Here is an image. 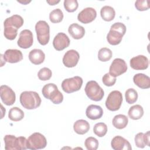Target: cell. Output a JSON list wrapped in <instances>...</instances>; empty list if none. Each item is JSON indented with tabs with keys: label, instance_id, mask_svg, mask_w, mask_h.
<instances>
[{
	"label": "cell",
	"instance_id": "8fae6325",
	"mask_svg": "<svg viewBox=\"0 0 150 150\" xmlns=\"http://www.w3.org/2000/svg\"><path fill=\"white\" fill-rule=\"evenodd\" d=\"M1 98L5 105H11L16 100V96L12 89L6 85H2L0 87Z\"/></svg>",
	"mask_w": 150,
	"mask_h": 150
},
{
	"label": "cell",
	"instance_id": "3957f363",
	"mask_svg": "<svg viewBox=\"0 0 150 150\" xmlns=\"http://www.w3.org/2000/svg\"><path fill=\"white\" fill-rule=\"evenodd\" d=\"M43 96L49 99L53 104H59L63 100L62 93L58 90L57 86L53 83H48L45 85L42 90Z\"/></svg>",
	"mask_w": 150,
	"mask_h": 150
},
{
	"label": "cell",
	"instance_id": "ab89813d",
	"mask_svg": "<svg viewBox=\"0 0 150 150\" xmlns=\"http://www.w3.org/2000/svg\"><path fill=\"white\" fill-rule=\"evenodd\" d=\"M46 2L50 5H54L55 4L59 3L60 2V1H47Z\"/></svg>",
	"mask_w": 150,
	"mask_h": 150
},
{
	"label": "cell",
	"instance_id": "ac0fdd59",
	"mask_svg": "<svg viewBox=\"0 0 150 150\" xmlns=\"http://www.w3.org/2000/svg\"><path fill=\"white\" fill-rule=\"evenodd\" d=\"M3 57L5 62L10 63H15L21 62L23 59V54L21 50L18 49H8L6 50Z\"/></svg>",
	"mask_w": 150,
	"mask_h": 150
},
{
	"label": "cell",
	"instance_id": "7a4b0ae2",
	"mask_svg": "<svg viewBox=\"0 0 150 150\" xmlns=\"http://www.w3.org/2000/svg\"><path fill=\"white\" fill-rule=\"evenodd\" d=\"M126 32V26L121 22H115L111 26L107 35V40L111 45H117L122 40Z\"/></svg>",
	"mask_w": 150,
	"mask_h": 150
},
{
	"label": "cell",
	"instance_id": "83f0119b",
	"mask_svg": "<svg viewBox=\"0 0 150 150\" xmlns=\"http://www.w3.org/2000/svg\"><path fill=\"white\" fill-rule=\"evenodd\" d=\"M128 114L131 119L137 120L140 119L143 116L144 109L141 105L137 104L129 108Z\"/></svg>",
	"mask_w": 150,
	"mask_h": 150
},
{
	"label": "cell",
	"instance_id": "44dd1931",
	"mask_svg": "<svg viewBox=\"0 0 150 150\" xmlns=\"http://www.w3.org/2000/svg\"><path fill=\"white\" fill-rule=\"evenodd\" d=\"M150 134L149 131H147L146 133L139 132L138 133L134 138L135 145L139 148H144L145 145L150 146Z\"/></svg>",
	"mask_w": 150,
	"mask_h": 150
},
{
	"label": "cell",
	"instance_id": "4316f807",
	"mask_svg": "<svg viewBox=\"0 0 150 150\" xmlns=\"http://www.w3.org/2000/svg\"><path fill=\"white\" fill-rule=\"evenodd\" d=\"M100 15L103 20L110 22L114 19L115 12L114 9L110 6H104L100 10Z\"/></svg>",
	"mask_w": 150,
	"mask_h": 150
},
{
	"label": "cell",
	"instance_id": "9a60e30c",
	"mask_svg": "<svg viewBox=\"0 0 150 150\" xmlns=\"http://www.w3.org/2000/svg\"><path fill=\"white\" fill-rule=\"evenodd\" d=\"M70 42L69 37L64 33L60 32L54 38L53 45L56 50L60 51L67 47L70 45Z\"/></svg>",
	"mask_w": 150,
	"mask_h": 150
},
{
	"label": "cell",
	"instance_id": "f546056e",
	"mask_svg": "<svg viewBox=\"0 0 150 150\" xmlns=\"http://www.w3.org/2000/svg\"><path fill=\"white\" fill-rule=\"evenodd\" d=\"M63 19V13L61 9L57 8L50 12L49 14V19L53 23H59Z\"/></svg>",
	"mask_w": 150,
	"mask_h": 150
},
{
	"label": "cell",
	"instance_id": "52a82bcc",
	"mask_svg": "<svg viewBox=\"0 0 150 150\" xmlns=\"http://www.w3.org/2000/svg\"><path fill=\"white\" fill-rule=\"evenodd\" d=\"M47 145V140L45 137L39 132H35L27 139L26 146L29 149L35 150L43 149Z\"/></svg>",
	"mask_w": 150,
	"mask_h": 150
},
{
	"label": "cell",
	"instance_id": "603a6c76",
	"mask_svg": "<svg viewBox=\"0 0 150 150\" xmlns=\"http://www.w3.org/2000/svg\"><path fill=\"white\" fill-rule=\"evenodd\" d=\"M68 32L74 39H81L85 35L84 28L76 23H72L69 26Z\"/></svg>",
	"mask_w": 150,
	"mask_h": 150
},
{
	"label": "cell",
	"instance_id": "484cf974",
	"mask_svg": "<svg viewBox=\"0 0 150 150\" xmlns=\"http://www.w3.org/2000/svg\"><path fill=\"white\" fill-rule=\"evenodd\" d=\"M113 126L119 129L125 128L128 123V117L123 114H118L114 116L112 121Z\"/></svg>",
	"mask_w": 150,
	"mask_h": 150
},
{
	"label": "cell",
	"instance_id": "277c9868",
	"mask_svg": "<svg viewBox=\"0 0 150 150\" xmlns=\"http://www.w3.org/2000/svg\"><path fill=\"white\" fill-rule=\"evenodd\" d=\"M6 150H22L27 148V139L24 137H16L12 135H6L4 138Z\"/></svg>",
	"mask_w": 150,
	"mask_h": 150
},
{
	"label": "cell",
	"instance_id": "f1b7e54d",
	"mask_svg": "<svg viewBox=\"0 0 150 150\" xmlns=\"http://www.w3.org/2000/svg\"><path fill=\"white\" fill-rule=\"evenodd\" d=\"M8 117L13 121H19L23 118L24 112L21 108L15 107L9 110Z\"/></svg>",
	"mask_w": 150,
	"mask_h": 150
},
{
	"label": "cell",
	"instance_id": "ffe728a7",
	"mask_svg": "<svg viewBox=\"0 0 150 150\" xmlns=\"http://www.w3.org/2000/svg\"><path fill=\"white\" fill-rule=\"evenodd\" d=\"M133 81L141 88L146 89L150 87V78L144 73H138L134 75Z\"/></svg>",
	"mask_w": 150,
	"mask_h": 150
},
{
	"label": "cell",
	"instance_id": "e0dca14e",
	"mask_svg": "<svg viewBox=\"0 0 150 150\" xmlns=\"http://www.w3.org/2000/svg\"><path fill=\"white\" fill-rule=\"evenodd\" d=\"M111 147L114 150H131L130 143L121 136L114 137L111 142Z\"/></svg>",
	"mask_w": 150,
	"mask_h": 150
},
{
	"label": "cell",
	"instance_id": "30bf717a",
	"mask_svg": "<svg viewBox=\"0 0 150 150\" xmlns=\"http://www.w3.org/2000/svg\"><path fill=\"white\" fill-rule=\"evenodd\" d=\"M127 70V65L124 60L120 58L115 59L111 63L109 73L114 77H117L125 73Z\"/></svg>",
	"mask_w": 150,
	"mask_h": 150
},
{
	"label": "cell",
	"instance_id": "6da1fadb",
	"mask_svg": "<svg viewBox=\"0 0 150 150\" xmlns=\"http://www.w3.org/2000/svg\"><path fill=\"white\" fill-rule=\"evenodd\" d=\"M20 103L25 108L33 110L40 105L41 98L35 91H25L20 95Z\"/></svg>",
	"mask_w": 150,
	"mask_h": 150
},
{
	"label": "cell",
	"instance_id": "e575fe53",
	"mask_svg": "<svg viewBox=\"0 0 150 150\" xmlns=\"http://www.w3.org/2000/svg\"><path fill=\"white\" fill-rule=\"evenodd\" d=\"M98 140L92 137L86 138L84 142V145L88 150H96L98 147Z\"/></svg>",
	"mask_w": 150,
	"mask_h": 150
},
{
	"label": "cell",
	"instance_id": "4dcf8cb0",
	"mask_svg": "<svg viewBox=\"0 0 150 150\" xmlns=\"http://www.w3.org/2000/svg\"><path fill=\"white\" fill-rule=\"evenodd\" d=\"M112 53L111 50L107 47H103L100 49L98 52V58L101 62H107L112 57Z\"/></svg>",
	"mask_w": 150,
	"mask_h": 150
},
{
	"label": "cell",
	"instance_id": "5b68a950",
	"mask_svg": "<svg viewBox=\"0 0 150 150\" xmlns=\"http://www.w3.org/2000/svg\"><path fill=\"white\" fill-rule=\"evenodd\" d=\"M84 90L87 96L90 100L95 101L101 100L104 95L103 89L94 80L88 81L86 85Z\"/></svg>",
	"mask_w": 150,
	"mask_h": 150
},
{
	"label": "cell",
	"instance_id": "8d00e7d4",
	"mask_svg": "<svg viewBox=\"0 0 150 150\" xmlns=\"http://www.w3.org/2000/svg\"><path fill=\"white\" fill-rule=\"evenodd\" d=\"M79 6L77 0H64V7L69 12H73L77 10Z\"/></svg>",
	"mask_w": 150,
	"mask_h": 150
},
{
	"label": "cell",
	"instance_id": "74e56055",
	"mask_svg": "<svg viewBox=\"0 0 150 150\" xmlns=\"http://www.w3.org/2000/svg\"><path fill=\"white\" fill-rule=\"evenodd\" d=\"M102 81L103 84L108 87L113 86L116 82V77L111 75L109 73L105 74L103 78Z\"/></svg>",
	"mask_w": 150,
	"mask_h": 150
},
{
	"label": "cell",
	"instance_id": "836d02e7",
	"mask_svg": "<svg viewBox=\"0 0 150 150\" xmlns=\"http://www.w3.org/2000/svg\"><path fill=\"white\" fill-rule=\"evenodd\" d=\"M18 34V29L11 26H4V35L9 40H13Z\"/></svg>",
	"mask_w": 150,
	"mask_h": 150
},
{
	"label": "cell",
	"instance_id": "8992f818",
	"mask_svg": "<svg viewBox=\"0 0 150 150\" xmlns=\"http://www.w3.org/2000/svg\"><path fill=\"white\" fill-rule=\"evenodd\" d=\"M35 30L39 43L42 45L48 43L50 39V28L45 21H38L35 25Z\"/></svg>",
	"mask_w": 150,
	"mask_h": 150
},
{
	"label": "cell",
	"instance_id": "d4e9b609",
	"mask_svg": "<svg viewBox=\"0 0 150 150\" xmlns=\"http://www.w3.org/2000/svg\"><path fill=\"white\" fill-rule=\"evenodd\" d=\"M73 129L77 134L83 135L89 131L90 124L86 120H79L74 123Z\"/></svg>",
	"mask_w": 150,
	"mask_h": 150
},
{
	"label": "cell",
	"instance_id": "d6986e66",
	"mask_svg": "<svg viewBox=\"0 0 150 150\" xmlns=\"http://www.w3.org/2000/svg\"><path fill=\"white\" fill-rule=\"evenodd\" d=\"M86 114L89 119L96 120L100 119L102 117L103 110L100 105L91 104L87 107L86 110Z\"/></svg>",
	"mask_w": 150,
	"mask_h": 150
},
{
	"label": "cell",
	"instance_id": "4fadbf2b",
	"mask_svg": "<svg viewBox=\"0 0 150 150\" xmlns=\"http://www.w3.org/2000/svg\"><path fill=\"white\" fill-rule=\"evenodd\" d=\"M97 16V12L94 8L87 7L79 13L77 19L80 22L86 24L93 21Z\"/></svg>",
	"mask_w": 150,
	"mask_h": 150
},
{
	"label": "cell",
	"instance_id": "1f68e13d",
	"mask_svg": "<svg viewBox=\"0 0 150 150\" xmlns=\"http://www.w3.org/2000/svg\"><path fill=\"white\" fill-rule=\"evenodd\" d=\"M93 131L98 137H103L107 134V126L104 122H98L94 125Z\"/></svg>",
	"mask_w": 150,
	"mask_h": 150
},
{
	"label": "cell",
	"instance_id": "2e32d148",
	"mask_svg": "<svg viewBox=\"0 0 150 150\" xmlns=\"http://www.w3.org/2000/svg\"><path fill=\"white\" fill-rule=\"evenodd\" d=\"M130 66L134 70H145L149 66L148 59L144 55H138L132 57L129 62Z\"/></svg>",
	"mask_w": 150,
	"mask_h": 150
},
{
	"label": "cell",
	"instance_id": "d590c367",
	"mask_svg": "<svg viewBox=\"0 0 150 150\" xmlns=\"http://www.w3.org/2000/svg\"><path fill=\"white\" fill-rule=\"evenodd\" d=\"M52 75V71L47 67H43L38 73V78L42 81L49 80Z\"/></svg>",
	"mask_w": 150,
	"mask_h": 150
},
{
	"label": "cell",
	"instance_id": "7402d4cb",
	"mask_svg": "<svg viewBox=\"0 0 150 150\" xmlns=\"http://www.w3.org/2000/svg\"><path fill=\"white\" fill-rule=\"evenodd\" d=\"M45 59L44 52L38 49L32 50L29 53V59L30 62L34 64H40L42 63Z\"/></svg>",
	"mask_w": 150,
	"mask_h": 150
},
{
	"label": "cell",
	"instance_id": "d6a6232c",
	"mask_svg": "<svg viewBox=\"0 0 150 150\" xmlns=\"http://www.w3.org/2000/svg\"><path fill=\"white\" fill-rule=\"evenodd\" d=\"M125 97L127 103L134 104L138 99L137 91L134 88H128L125 93Z\"/></svg>",
	"mask_w": 150,
	"mask_h": 150
},
{
	"label": "cell",
	"instance_id": "9c48e42d",
	"mask_svg": "<svg viewBox=\"0 0 150 150\" xmlns=\"http://www.w3.org/2000/svg\"><path fill=\"white\" fill-rule=\"evenodd\" d=\"M83 84V79L79 76L64 79L62 83L63 90L67 93H71L79 91Z\"/></svg>",
	"mask_w": 150,
	"mask_h": 150
},
{
	"label": "cell",
	"instance_id": "7c38bea8",
	"mask_svg": "<svg viewBox=\"0 0 150 150\" xmlns=\"http://www.w3.org/2000/svg\"><path fill=\"white\" fill-rule=\"evenodd\" d=\"M33 39L32 32L28 29H24L19 33L17 44L21 48L28 49L33 45Z\"/></svg>",
	"mask_w": 150,
	"mask_h": 150
},
{
	"label": "cell",
	"instance_id": "ba28073f",
	"mask_svg": "<svg viewBox=\"0 0 150 150\" xmlns=\"http://www.w3.org/2000/svg\"><path fill=\"white\" fill-rule=\"evenodd\" d=\"M122 102V93L118 90H114L108 96L105 104L108 110L112 111H115L120 109Z\"/></svg>",
	"mask_w": 150,
	"mask_h": 150
},
{
	"label": "cell",
	"instance_id": "f35d334b",
	"mask_svg": "<svg viewBox=\"0 0 150 150\" xmlns=\"http://www.w3.org/2000/svg\"><path fill=\"white\" fill-rule=\"evenodd\" d=\"M135 6L138 11H146L149 8L148 0H138L135 2Z\"/></svg>",
	"mask_w": 150,
	"mask_h": 150
},
{
	"label": "cell",
	"instance_id": "5bb4252c",
	"mask_svg": "<svg viewBox=\"0 0 150 150\" xmlns=\"http://www.w3.org/2000/svg\"><path fill=\"white\" fill-rule=\"evenodd\" d=\"M79 53L75 50L71 49L67 51L63 57V63L67 67L76 66L79 60Z\"/></svg>",
	"mask_w": 150,
	"mask_h": 150
},
{
	"label": "cell",
	"instance_id": "cb8c5ba5",
	"mask_svg": "<svg viewBox=\"0 0 150 150\" xmlns=\"http://www.w3.org/2000/svg\"><path fill=\"white\" fill-rule=\"evenodd\" d=\"M23 24V19L18 15H13L7 18L4 23V26H11L18 29Z\"/></svg>",
	"mask_w": 150,
	"mask_h": 150
}]
</instances>
